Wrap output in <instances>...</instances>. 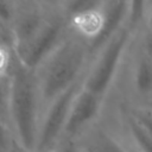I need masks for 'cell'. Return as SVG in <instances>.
<instances>
[{
  "label": "cell",
  "instance_id": "obj_6",
  "mask_svg": "<svg viewBox=\"0 0 152 152\" xmlns=\"http://www.w3.org/2000/svg\"><path fill=\"white\" fill-rule=\"evenodd\" d=\"M103 108V99L82 88L76 94L65 124L61 142H72L74 138L87 126L99 120Z\"/></svg>",
  "mask_w": 152,
  "mask_h": 152
},
{
  "label": "cell",
  "instance_id": "obj_10",
  "mask_svg": "<svg viewBox=\"0 0 152 152\" xmlns=\"http://www.w3.org/2000/svg\"><path fill=\"white\" fill-rule=\"evenodd\" d=\"M134 86L140 94H147L152 90V61L144 55L135 69Z\"/></svg>",
  "mask_w": 152,
  "mask_h": 152
},
{
  "label": "cell",
  "instance_id": "obj_8",
  "mask_svg": "<svg viewBox=\"0 0 152 152\" xmlns=\"http://www.w3.org/2000/svg\"><path fill=\"white\" fill-rule=\"evenodd\" d=\"M129 13V0H113L110 5L103 11V24L99 34L88 42L90 55L97 53L108 42L112 39L120 28L122 23L128 18Z\"/></svg>",
  "mask_w": 152,
  "mask_h": 152
},
{
  "label": "cell",
  "instance_id": "obj_14",
  "mask_svg": "<svg viewBox=\"0 0 152 152\" xmlns=\"http://www.w3.org/2000/svg\"><path fill=\"white\" fill-rule=\"evenodd\" d=\"M145 6H146V0H129L128 20L131 27L139 24L140 20L142 19L145 13Z\"/></svg>",
  "mask_w": 152,
  "mask_h": 152
},
{
  "label": "cell",
  "instance_id": "obj_12",
  "mask_svg": "<svg viewBox=\"0 0 152 152\" xmlns=\"http://www.w3.org/2000/svg\"><path fill=\"white\" fill-rule=\"evenodd\" d=\"M129 114L140 125V127L152 138V108H134L129 112Z\"/></svg>",
  "mask_w": 152,
  "mask_h": 152
},
{
  "label": "cell",
  "instance_id": "obj_17",
  "mask_svg": "<svg viewBox=\"0 0 152 152\" xmlns=\"http://www.w3.org/2000/svg\"><path fill=\"white\" fill-rule=\"evenodd\" d=\"M148 27H150V31L152 32V15H151L150 19H148Z\"/></svg>",
  "mask_w": 152,
  "mask_h": 152
},
{
  "label": "cell",
  "instance_id": "obj_9",
  "mask_svg": "<svg viewBox=\"0 0 152 152\" xmlns=\"http://www.w3.org/2000/svg\"><path fill=\"white\" fill-rule=\"evenodd\" d=\"M11 96H12V76L10 71H0V119L11 128Z\"/></svg>",
  "mask_w": 152,
  "mask_h": 152
},
{
  "label": "cell",
  "instance_id": "obj_1",
  "mask_svg": "<svg viewBox=\"0 0 152 152\" xmlns=\"http://www.w3.org/2000/svg\"><path fill=\"white\" fill-rule=\"evenodd\" d=\"M89 55L88 42L69 33L36 69L43 110L57 96L84 78Z\"/></svg>",
  "mask_w": 152,
  "mask_h": 152
},
{
  "label": "cell",
  "instance_id": "obj_5",
  "mask_svg": "<svg viewBox=\"0 0 152 152\" xmlns=\"http://www.w3.org/2000/svg\"><path fill=\"white\" fill-rule=\"evenodd\" d=\"M62 18H46L40 28L24 44L13 48L17 58L26 68L34 70L53 51L65 36Z\"/></svg>",
  "mask_w": 152,
  "mask_h": 152
},
{
  "label": "cell",
  "instance_id": "obj_7",
  "mask_svg": "<svg viewBox=\"0 0 152 152\" xmlns=\"http://www.w3.org/2000/svg\"><path fill=\"white\" fill-rule=\"evenodd\" d=\"M72 146L75 152H129L127 145L109 131L100 118L74 138Z\"/></svg>",
  "mask_w": 152,
  "mask_h": 152
},
{
  "label": "cell",
  "instance_id": "obj_11",
  "mask_svg": "<svg viewBox=\"0 0 152 152\" xmlns=\"http://www.w3.org/2000/svg\"><path fill=\"white\" fill-rule=\"evenodd\" d=\"M102 1L103 0H66L64 12L71 21L78 17L101 11Z\"/></svg>",
  "mask_w": 152,
  "mask_h": 152
},
{
  "label": "cell",
  "instance_id": "obj_4",
  "mask_svg": "<svg viewBox=\"0 0 152 152\" xmlns=\"http://www.w3.org/2000/svg\"><path fill=\"white\" fill-rule=\"evenodd\" d=\"M83 80L50 102L42 113L36 152H53L62 141L72 101L82 88Z\"/></svg>",
  "mask_w": 152,
  "mask_h": 152
},
{
  "label": "cell",
  "instance_id": "obj_15",
  "mask_svg": "<svg viewBox=\"0 0 152 152\" xmlns=\"http://www.w3.org/2000/svg\"><path fill=\"white\" fill-rule=\"evenodd\" d=\"M144 48H145V55L152 61V32H151V31H150L148 34H146V37H145Z\"/></svg>",
  "mask_w": 152,
  "mask_h": 152
},
{
  "label": "cell",
  "instance_id": "obj_13",
  "mask_svg": "<svg viewBox=\"0 0 152 152\" xmlns=\"http://www.w3.org/2000/svg\"><path fill=\"white\" fill-rule=\"evenodd\" d=\"M17 146L13 134L0 119V152H14Z\"/></svg>",
  "mask_w": 152,
  "mask_h": 152
},
{
  "label": "cell",
  "instance_id": "obj_16",
  "mask_svg": "<svg viewBox=\"0 0 152 152\" xmlns=\"http://www.w3.org/2000/svg\"><path fill=\"white\" fill-rule=\"evenodd\" d=\"M1 44H10V43H8L6 39H4L1 36H0V45H1ZM10 45H11V44H10Z\"/></svg>",
  "mask_w": 152,
  "mask_h": 152
},
{
  "label": "cell",
  "instance_id": "obj_3",
  "mask_svg": "<svg viewBox=\"0 0 152 152\" xmlns=\"http://www.w3.org/2000/svg\"><path fill=\"white\" fill-rule=\"evenodd\" d=\"M128 40L129 28L122 27L97 52V57L84 75V89L104 100V96L116 74L119 63Z\"/></svg>",
  "mask_w": 152,
  "mask_h": 152
},
{
  "label": "cell",
  "instance_id": "obj_2",
  "mask_svg": "<svg viewBox=\"0 0 152 152\" xmlns=\"http://www.w3.org/2000/svg\"><path fill=\"white\" fill-rule=\"evenodd\" d=\"M11 128L15 142L25 152H36L42 118V99L37 74L26 68L14 53L11 66Z\"/></svg>",
  "mask_w": 152,
  "mask_h": 152
}]
</instances>
